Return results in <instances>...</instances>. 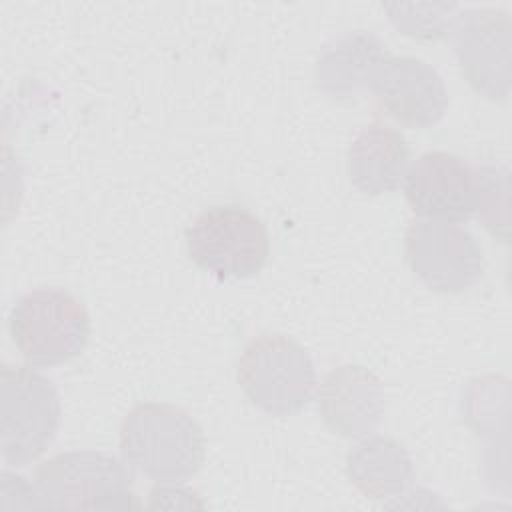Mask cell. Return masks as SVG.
Returning <instances> with one entry per match:
<instances>
[{"label":"cell","mask_w":512,"mask_h":512,"mask_svg":"<svg viewBox=\"0 0 512 512\" xmlns=\"http://www.w3.org/2000/svg\"><path fill=\"white\" fill-rule=\"evenodd\" d=\"M120 452L130 470L158 484H182L202 468L206 440L180 406L142 402L120 424Z\"/></svg>","instance_id":"cell-1"},{"label":"cell","mask_w":512,"mask_h":512,"mask_svg":"<svg viewBox=\"0 0 512 512\" xmlns=\"http://www.w3.org/2000/svg\"><path fill=\"white\" fill-rule=\"evenodd\" d=\"M8 332L28 366L52 368L84 352L90 340V316L70 292L42 286L14 302Z\"/></svg>","instance_id":"cell-2"},{"label":"cell","mask_w":512,"mask_h":512,"mask_svg":"<svg viewBox=\"0 0 512 512\" xmlns=\"http://www.w3.org/2000/svg\"><path fill=\"white\" fill-rule=\"evenodd\" d=\"M126 462L94 450L60 452L34 472L42 508L50 510H130L138 508Z\"/></svg>","instance_id":"cell-3"},{"label":"cell","mask_w":512,"mask_h":512,"mask_svg":"<svg viewBox=\"0 0 512 512\" xmlns=\"http://www.w3.org/2000/svg\"><path fill=\"white\" fill-rule=\"evenodd\" d=\"M60 396L54 382L32 366L0 370V450L10 466L38 460L60 428Z\"/></svg>","instance_id":"cell-4"},{"label":"cell","mask_w":512,"mask_h":512,"mask_svg":"<svg viewBox=\"0 0 512 512\" xmlns=\"http://www.w3.org/2000/svg\"><path fill=\"white\" fill-rule=\"evenodd\" d=\"M190 260L216 280H246L260 274L270 254L264 222L246 206L204 208L186 230Z\"/></svg>","instance_id":"cell-5"},{"label":"cell","mask_w":512,"mask_h":512,"mask_svg":"<svg viewBox=\"0 0 512 512\" xmlns=\"http://www.w3.org/2000/svg\"><path fill=\"white\" fill-rule=\"evenodd\" d=\"M236 380L256 408L272 416H290L310 402L316 368L294 338L260 334L244 346L236 364Z\"/></svg>","instance_id":"cell-6"},{"label":"cell","mask_w":512,"mask_h":512,"mask_svg":"<svg viewBox=\"0 0 512 512\" xmlns=\"http://www.w3.org/2000/svg\"><path fill=\"white\" fill-rule=\"evenodd\" d=\"M404 256L414 276L440 294L464 292L484 274L480 244L456 222L426 218L410 222Z\"/></svg>","instance_id":"cell-7"},{"label":"cell","mask_w":512,"mask_h":512,"mask_svg":"<svg viewBox=\"0 0 512 512\" xmlns=\"http://www.w3.org/2000/svg\"><path fill=\"white\" fill-rule=\"evenodd\" d=\"M370 92L382 110L408 128H430L448 110V90L438 70L416 56L386 52L374 70Z\"/></svg>","instance_id":"cell-8"},{"label":"cell","mask_w":512,"mask_h":512,"mask_svg":"<svg viewBox=\"0 0 512 512\" xmlns=\"http://www.w3.org/2000/svg\"><path fill=\"white\" fill-rule=\"evenodd\" d=\"M466 82L490 100L508 96L510 18L502 10H460L450 32Z\"/></svg>","instance_id":"cell-9"},{"label":"cell","mask_w":512,"mask_h":512,"mask_svg":"<svg viewBox=\"0 0 512 512\" xmlns=\"http://www.w3.org/2000/svg\"><path fill=\"white\" fill-rule=\"evenodd\" d=\"M404 196L426 220L464 222L476 210V170L450 152L420 154L406 170Z\"/></svg>","instance_id":"cell-10"},{"label":"cell","mask_w":512,"mask_h":512,"mask_svg":"<svg viewBox=\"0 0 512 512\" xmlns=\"http://www.w3.org/2000/svg\"><path fill=\"white\" fill-rule=\"evenodd\" d=\"M318 410L332 432L344 438H364L382 422V382L360 364L338 366L320 384Z\"/></svg>","instance_id":"cell-11"},{"label":"cell","mask_w":512,"mask_h":512,"mask_svg":"<svg viewBox=\"0 0 512 512\" xmlns=\"http://www.w3.org/2000/svg\"><path fill=\"white\" fill-rule=\"evenodd\" d=\"M386 52L382 40L372 32H344L322 48L314 66L316 88L332 100L370 92L374 70Z\"/></svg>","instance_id":"cell-12"},{"label":"cell","mask_w":512,"mask_h":512,"mask_svg":"<svg viewBox=\"0 0 512 512\" xmlns=\"http://www.w3.org/2000/svg\"><path fill=\"white\" fill-rule=\"evenodd\" d=\"M408 160L406 138L384 122H372L356 134L348 148V178L362 194L394 192L404 182Z\"/></svg>","instance_id":"cell-13"},{"label":"cell","mask_w":512,"mask_h":512,"mask_svg":"<svg viewBox=\"0 0 512 512\" xmlns=\"http://www.w3.org/2000/svg\"><path fill=\"white\" fill-rule=\"evenodd\" d=\"M350 482L372 500L398 498L414 480L412 458L406 448L388 436H366L346 456Z\"/></svg>","instance_id":"cell-14"},{"label":"cell","mask_w":512,"mask_h":512,"mask_svg":"<svg viewBox=\"0 0 512 512\" xmlns=\"http://www.w3.org/2000/svg\"><path fill=\"white\" fill-rule=\"evenodd\" d=\"M390 22L406 36L440 40L450 36L460 14L458 4H384Z\"/></svg>","instance_id":"cell-15"},{"label":"cell","mask_w":512,"mask_h":512,"mask_svg":"<svg viewBox=\"0 0 512 512\" xmlns=\"http://www.w3.org/2000/svg\"><path fill=\"white\" fill-rule=\"evenodd\" d=\"M508 172L486 166L476 170V210L484 228L506 242L508 238Z\"/></svg>","instance_id":"cell-16"}]
</instances>
